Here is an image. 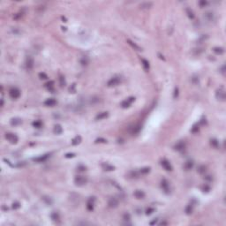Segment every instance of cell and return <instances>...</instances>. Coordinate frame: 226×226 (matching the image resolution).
Returning a JSON list of instances; mask_svg holds the SVG:
<instances>
[{"instance_id": "6da1fadb", "label": "cell", "mask_w": 226, "mask_h": 226, "mask_svg": "<svg viewBox=\"0 0 226 226\" xmlns=\"http://www.w3.org/2000/svg\"><path fill=\"white\" fill-rule=\"evenodd\" d=\"M88 183V178L85 176H76L74 178V184L78 186H82Z\"/></svg>"}, {"instance_id": "7a4b0ae2", "label": "cell", "mask_w": 226, "mask_h": 226, "mask_svg": "<svg viewBox=\"0 0 226 226\" xmlns=\"http://www.w3.org/2000/svg\"><path fill=\"white\" fill-rule=\"evenodd\" d=\"M5 139L12 144H16L19 141V138L16 134H14L13 132H6L5 133Z\"/></svg>"}, {"instance_id": "3957f363", "label": "cell", "mask_w": 226, "mask_h": 226, "mask_svg": "<svg viewBox=\"0 0 226 226\" xmlns=\"http://www.w3.org/2000/svg\"><path fill=\"white\" fill-rule=\"evenodd\" d=\"M121 82V77H118V76H114L112 77L110 81L107 82V86L109 88H112V87H116L119 85V83Z\"/></svg>"}, {"instance_id": "277c9868", "label": "cell", "mask_w": 226, "mask_h": 226, "mask_svg": "<svg viewBox=\"0 0 226 226\" xmlns=\"http://www.w3.org/2000/svg\"><path fill=\"white\" fill-rule=\"evenodd\" d=\"M216 97L217 100L221 102L225 101V90L223 89V87H221L219 89H217L216 92Z\"/></svg>"}, {"instance_id": "5b68a950", "label": "cell", "mask_w": 226, "mask_h": 226, "mask_svg": "<svg viewBox=\"0 0 226 226\" xmlns=\"http://www.w3.org/2000/svg\"><path fill=\"white\" fill-rule=\"evenodd\" d=\"M9 95L12 99L16 100L20 96V90L17 88H12L9 90Z\"/></svg>"}, {"instance_id": "8992f818", "label": "cell", "mask_w": 226, "mask_h": 226, "mask_svg": "<svg viewBox=\"0 0 226 226\" xmlns=\"http://www.w3.org/2000/svg\"><path fill=\"white\" fill-rule=\"evenodd\" d=\"M134 101H135V97H132V96H131V97L127 98L126 100H125V101L122 102H121V107L123 109L129 108V107H130V105L132 104V103Z\"/></svg>"}, {"instance_id": "52a82bcc", "label": "cell", "mask_w": 226, "mask_h": 226, "mask_svg": "<svg viewBox=\"0 0 226 226\" xmlns=\"http://www.w3.org/2000/svg\"><path fill=\"white\" fill-rule=\"evenodd\" d=\"M161 187H162V191L165 193H169L170 192V183L168 182L167 179H163L161 181Z\"/></svg>"}, {"instance_id": "ba28073f", "label": "cell", "mask_w": 226, "mask_h": 226, "mask_svg": "<svg viewBox=\"0 0 226 226\" xmlns=\"http://www.w3.org/2000/svg\"><path fill=\"white\" fill-rule=\"evenodd\" d=\"M94 202H95V197H90L88 200L87 202V209L88 211H93L94 208Z\"/></svg>"}, {"instance_id": "9c48e42d", "label": "cell", "mask_w": 226, "mask_h": 226, "mask_svg": "<svg viewBox=\"0 0 226 226\" xmlns=\"http://www.w3.org/2000/svg\"><path fill=\"white\" fill-rule=\"evenodd\" d=\"M161 165H162V168L165 170V171H172L171 164V162H170L167 159H163V160H162V162H161Z\"/></svg>"}, {"instance_id": "30bf717a", "label": "cell", "mask_w": 226, "mask_h": 226, "mask_svg": "<svg viewBox=\"0 0 226 226\" xmlns=\"http://www.w3.org/2000/svg\"><path fill=\"white\" fill-rule=\"evenodd\" d=\"M185 149H186V142L182 141H180L174 145V149L177 151H183Z\"/></svg>"}, {"instance_id": "8fae6325", "label": "cell", "mask_w": 226, "mask_h": 226, "mask_svg": "<svg viewBox=\"0 0 226 226\" xmlns=\"http://www.w3.org/2000/svg\"><path fill=\"white\" fill-rule=\"evenodd\" d=\"M133 195H134V197L136 199L141 200V199H144L146 194L142 190H136V191L133 192Z\"/></svg>"}, {"instance_id": "7c38bea8", "label": "cell", "mask_w": 226, "mask_h": 226, "mask_svg": "<svg viewBox=\"0 0 226 226\" xmlns=\"http://www.w3.org/2000/svg\"><path fill=\"white\" fill-rule=\"evenodd\" d=\"M108 204L111 208H117L118 206V200L117 198H115V197H112V198L109 200Z\"/></svg>"}, {"instance_id": "4fadbf2b", "label": "cell", "mask_w": 226, "mask_h": 226, "mask_svg": "<svg viewBox=\"0 0 226 226\" xmlns=\"http://www.w3.org/2000/svg\"><path fill=\"white\" fill-rule=\"evenodd\" d=\"M102 168L104 170V171H114L115 170L114 166L111 165V164H110V163H108V162H103V163H102Z\"/></svg>"}, {"instance_id": "5bb4252c", "label": "cell", "mask_w": 226, "mask_h": 226, "mask_svg": "<svg viewBox=\"0 0 226 226\" xmlns=\"http://www.w3.org/2000/svg\"><path fill=\"white\" fill-rule=\"evenodd\" d=\"M204 19L208 21H213L215 20V14L212 12H206L204 13Z\"/></svg>"}, {"instance_id": "9a60e30c", "label": "cell", "mask_w": 226, "mask_h": 226, "mask_svg": "<svg viewBox=\"0 0 226 226\" xmlns=\"http://www.w3.org/2000/svg\"><path fill=\"white\" fill-rule=\"evenodd\" d=\"M34 59L32 58V57H27V60H26V67L28 69V70H31V69H33V67H34Z\"/></svg>"}, {"instance_id": "2e32d148", "label": "cell", "mask_w": 226, "mask_h": 226, "mask_svg": "<svg viewBox=\"0 0 226 226\" xmlns=\"http://www.w3.org/2000/svg\"><path fill=\"white\" fill-rule=\"evenodd\" d=\"M193 165H194V162L192 160H188L185 162V165H184V168L186 171H190L193 168Z\"/></svg>"}, {"instance_id": "e0dca14e", "label": "cell", "mask_w": 226, "mask_h": 226, "mask_svg": "<svg viewBox=\"0 0 226 226\" xmlns=\"http://www.w3.org/2000/svg\"><path fill=\"white\" fill-rule=\"evenodd\" d=\"M56 104H57V101L55 100L54 98H49V99H47L46 101L44 102V105L49 106V107H52V106H54Z\"/></svg>"}, {"instance_id": "ac0fdd59", "label": "cell", "mask_w": 226, "mask_h": 226, "mask_svg": "<svg viewBox=\"0 0 226 226\" xmlns=\"http://www.w3.org/2000/svg\"><path fill=\"white\" fill-rule=\"evenodd\" d=\"M49 156H50V154H46V155H41V156H39V157L34 158V161L38 162H44V161H46V160L49 158Z\"/></svg>"}, {"instance_id": "d6986e66", "label": "cell", "mask_w": 226, "mask_h": 226, "mask_svg": "<svg viewBox=\"0 0 226 226\" xmlns=\"http://www.w3.org/2000/svg\"><path fill=\"white\" fill-rule=\"evenodd\" d=\"M21 123H22V120L19 118H13L10 120V124L12 125H14V126H15V125H20Z\"/></svg>"}, {"instance_id": "ffe728a7", "label": "cell", "mask_w": 226, "mask_h": 226, "mask_svg": "<svg viewBox=\"0 0 226 226\" xmlns=\"http://www.w3.org/2000/svg\"><path fill=\"white\" fill-rule=\"evenodd\" d=\"M108 116H109V113L107 111L101 112V113H99V114L95 117V119H96V120H102V119H104V118H108Z\"/></svg>"}, {"instance_id": "44dd1931", "label": "cell", "mask_w": 226, "mask_h": 226, "mask_svg": "<svg viewBox=\"0 0 226 226\" xmlns=\"http://www.w3.org/2000/svg\"><path fill=\"white\" fill-rule=\"evenodd\" d=\"M53 132L55 134H61L63 132V128L60 125H55L53 128Z\"/></svg>"}, {"instance_id": "7402d4cb", "label": "cell", "mask_w": 226, "mask_h": 226, "mask_svg": "<svg viewBox=\"0 0 226 226\" xmlns=\"http://www.w3.org/2000/svg\"><path fill=\"white\" fill-rule=\"evenodd\" d=\"M141 64H142V66H143V68H144V70L145 71H149V68H150V65H149V62L147 59H145V58H142L141 59Z\"/></svg>"}, {"instance_id": "603a6c76", "label": "cell", "mask_w": 226, "mask_h": 226, "mask_svg": "<svg viewBox=\"0 0 226 226\" xmlns=\"http://www.w3.org/2000/svg\"><path fill=\"white\" fill-rule=\"evenodd\" d=\"M81 141H82V139H81V136H80V135H77V136H75L74 138L72 140V144L73 146H76L78 145V144H80L81 142Z\"/></svg>"}, {"instance_id": "cb8c5ba5", "label": "cell", "mask_w": 226, "mask_h": 226, "mask_svg": "<svg viewBox=\"0 0 226 226\" xmlns=\"http://www.w3.org/2000/svg\"><path fill=\"white\" fill-rule=\"evenodd\" d=\"M45 88H47L49 91H54V81H51L45 84Z\"/></svg>"}, {"instance_id": "d4e9b609", "label": "cell", "mask_w": 226, "mask_h": 226, "mask_svg": "<svg viewBox=\"0 0 226 226\" xmlns=\"http://www.w3.org/2000/svg\"><path fill=\"white\" fill-rule=\"evenodd\" d=\"M193 204L192 203H190L189 205H187L186 208V209H185V212H186V215H191L192 213V211H193Z\"/></svg>"}, {"instance_id": "484cf974", "label": "cell", "mask_w": 226, "mask_h": 226, "mask_svg": "<svg viewBox=\"0 0 226 226\" xmlns=\"http://www.w3.org/2000/svg\"><path fill=\"white\" fill-rule=\"evenodd\" d=\"M153 5V3L152 2H143L140 4V7L141 9H148V8H150Z\"/></svg>"}, {"instance_id": "4316f807", "label": "cell", "mask_w": 226, "mask_h": 226, "mask_svg": "<svg viewBox=\"0 0 226 226\" xmlns=\"http://www.w3.org/2000/svg\"><path fill=\"white\" fill-rule=\"evenodd\" d=\"M127 43L129 44V45H131L134 50H136V51H141V48L140 47L139 45H137V44L135 43H133L132 41H131V40H127Z\"/></svg>"}, {"instance_id": "83f0119b", "label": "cell", "mask_w": 226, "mask_h": 226, "mask_svg": "<svg viewBox=\"0 0 226 226\" xmlns=\"http://www.w3.org/2000/svg\"><path fill=\"white\" fill-rule=\"evenodd\" d=\"M51 219L53 220L55 223H58V222L60 221L59 215H58V213H57V212L52 213V214H51Z\"/></svg>"}, {"instance_id": "f1b7e54d", "label": "cell", "mask_w": 226, "mask_h": 226, "mask_svg": "<svg viewBox=\"0 0 226 226\" xmlns=\"http://www.w3.org/2000/svg\"><path fill=\"white\" fill-rule=\"evenodd\" d=\"M213 51H214L215 53H216V54L222 55L223 52H224V50H223V48L222 47H215L213 49Z\"/></svg>"}, {"instance_id": "f546056e", "label": "cell", "mask_w": 226, "mask_h": 226, "mask_svg": "<svg viewBox=\"0 0 226 226\" xmlns=\"http://www.w3.org/2000/svg\"><path fill=\"white\" fill-rule=\"evenodd\" d=\"M186 14H187V16H188L189 19L193 20L194 17H195V15H194V13H193V12H192L191 9H189V8H186Z\"/></svg>"}, {"instance_id": "4dcf8cb0", "label": "cell", "mask_w": 226, "mask_h": 226, "mask_svg": "<svg viewBox=\"0 0 226 226\" xmlns=\"http://www.w3.org/2000/svg\"><path fill=\"white\" fill-rule=\"evenodd\" d=\"M200 130V124H198V123H196V124H194V125H192V129H191V132H192V133H196V132H198Z\"/></svg>"}, {"instance_id": "1f68e13d", "label": "cell", "mask_w": 226, "mask_h": 226, "mask_svg": "<svg viewBox=\"0 0 226 226\" xmlns=\"http://www.w3.org/2000/svg\"><path fill=\"white\" fill-rule=\"evenodd\" d=\"M207 171V168L205 165H200L198 166V168H197V171L199 172L200 174H204L205 172H206Z\"/></svg>"}, {"instance_id": "d6a6232c", "label": "cell", "mask_w": 226, "mask_h": 226, "mask_svg": "<svg viewBox=\"0 0 226 226\" xmlns=\"http://www.w3.org/2000/svg\"><path fill=\"white\" fill-rule=\"evenodd\" d=\"M210 144L212 145V147L216 148V149H217L219 147V141L216 139H211L210 140Z\"/></svg>"}, {"instance_id": "836d02e7", "label": "cell", "mask_w": 226, "mask_h": 226, "mask_svg": "<svg viewBox=\"0 0 226 226\" xmlns=\"http://www.w3.org/2000/svg\"><path fill=\"white\" fill-rule=\"evenodd\" d=\"M141 125H134V126H132V134H136V133H138L139 132H140V130H141Z\"/></svg>"}, {"instance_id": "e575fe53", "label": "cell", "mask_w": 226, "mask_h": 226, "mask_svg": "<svg viewBox=\"0 0 226 226\" xmlns=\"http://www.w3.org/2000/svg\"><path fill=\"white\" fill-rule=\"evenodd\" d=\"M32 125H33V126L35 127V128H41V127L43 126V123H42V121H40V120H36V121L33 122Z\"/></svg>"}, {"instance_id": "d590c367", "label": "cell", "mask_w": 226, "mask_h": 226, "mask_svg": "<svg viewBox=\"0 0 226 226\" xmlns=\"http://www.w3.org/2000/svg\"><path fill=\"white\" fill-rule=\"evenodd\" d=\"M150 168L149 167H144V168H142V169H141V171H140V172L141 173V174H148V173H149L150 172Z\"/></svg>"}, {"instance_id": "8d00e7d4", "label": "cell", "mask_w": 226, "mask_h": 226, "mask_svg": "<svg viewBox=\"0 0 226 226\" xmlns=\"http://www.w3.org/2000/svg\"><path fill=\"white\" fill-rule=\"evenodd\" d=\"M59 82H60V86H61V87H64V86H65L66 82H65V79H64V76H62V75H60V76H59Z\"/></svg>"}, {"instance_id": "74e56055", "label": "cell", "mask_w": 226, "mask_h": 226, "mask_svg": "<svg viewBox=\"0 0 226 226\" xmlns=\"http://www.w3.org/2000/svg\"><path fill=\"white\" fill-rule=\"evenodd\" d=\"M95 143H107V140L104 138H97L95 140Z\"/></svg>"}, {"instance_id": "f35d334b", "label": "cell", "mask_w": 226, "mask_h": 226, "mask_svg": "<svg viewBox=\"0 0 226 226\" xmlns=\"http://www.w3.org/2000/svg\"><path fill=\"white\" fill-rule=\"evenodd\" d=\"M12 208H13V209H14V210L20 209V202H18V201H16V202H13V205H12Z\"/></svg>"}, {"instance_id": "ab89813d", "label": "cell", "mask_w": 226, "mask_h": 226, "mask_svg": "<svg viewBox=\"0 0 226 226\" xmlns=\"http://www.w3.org/2000/svg\"><path fill=\"white\" fill-rule=\"evenodd\" d=\"M81 64H82V65H87V64H88V57H83V58H81Z\"/></svg>"}, {"instance_id": "60d3db41", "label": "cell", "mask_w": 226, "mask_h": 226, "mask_svg": "<svg viewBox=\"0 0 226 226\" xmlns=\"http://www.w3.org/2000/svg\"><path fill=\"white\" fill-rule=\"evenodd\" d=\"M154 212H155V209H154V208H149V209H147V210H146V215L149 216V215L153 214Z\"/></svg>"}, {"instance_id": "b9f144b4", "label": "cell", "mask_w": 226, "mask_h": 226, "mask_svg": "<svg viewBox=\"0 0 226 226\" xmlns=\"http://www.w3.org/2000/svg\"><path fill=\"white\" fill-rule=\"evenodd\" d=\"M209 4V2L208 1H205V0H202V1H200L199 2V5L200 7H205L206 5Z\"/></svg>"}, {"instance_id": "7bdbcfd3", "label": "cell", "mask_w": 226, "mask_h": 226, "mask_svg": "<svg viewBox=\"0 0 226 226\" xmlns=\"http://www.w3.org/2000/svg\"><path fill=\"white\" fill-rule=\"evenodd\" d=\"M39 77L42 79V80H46L48 79V75L45 73V72H40L39 73Z\"/></svg>"}, {"instance_id": "ee69618b", "label": "cell", "mask_w": 226, "mask_h": 226, "mask_svg": "<svg viewBox=\"0 0 226 226\" xmlns=\"http://www.w3.org/2000/svg\"><path fill=\"white\" fill-rule=\"evenodd\" d=\"M43 200L47 203L48 205H50V204L52 203V200H51V198H49V197H43Z\"/></svg>"}, {"instance_id": "f6af8a7d", "label": "cell", "mask_w": 226, "mask_h": 226, "mask_svg": "<svg viewBox=\"0 0 226 226\" xmlns=\"http://www.w3.org/2000/svg\"><path fill=\"white\" fill-rule=\"evenodd\" d=\"M123 219L125 220V221H129V220L131 219V216H130V214H128V213H125V215L123 216Z\"/></svg>"}, {"instance_id": "bcb514c9", "label": "cell", "mask_w": 226, "mask_h": 226, "mask_svg": "<svg viewBox=\"0 0 226 226\" xmlns=\"http://www.w3.org/2000/svg\"><path fill=\"white\" fill-rule=\"evenodd\" d=\"M64 156H65L66 158H72V157L75 156V154H73V153H67V154H65Z\"/></svg>"}, {"instance_id": "7dc6e473", "label": "cell", "mask_w": 226, "mask_h": 226, "mask_svg": "<svg viewBox=\"0 0 226 226\" xmlns=\"http://www.w3.org/2000/svg\"><path fill=\"white\" fill-rule=\"evenodd\" d=\"M178 95H179V88H176L175 89H174V94H173V97H174V98H177V97H178Z\"/></svg>"}, {"instance_id": "c3c4849f", "label": "cell", "mask_w": 226, "mask_h": 226, "mask_svg": "<svg viewBox=\"0 0 226 226\" xmlns=\"http://www.w3.org/2000/svg\"><path fill=\"white\" fill-rule=\"evenodd\" d=\"M78 170H79L80 171H86V167L83 165H79L78 166Z\"/></svg>"}, {"instance_id": "681fc988", "label": "cell", "mask_w": 226, "mask_h": 226, "mask_svg": "<svg viewBox=\"0 0 226 226\" xmlns=\"http://www.w3.org/2000/svg\"><path fill=\"white\" fill-rule=\"evenodd\" d=\"M202 190H203V192H209V191H210V187H209V186H203Z\"/></svg>"}, {"instance_id": "f907efd6", "label": "cell", "mask_w": 226, "mask_h": 226, "mask_svg": "<svg viewBox=\"0 0 226 226\" xmlns=\"http://www.w3.org/2000/svg\"><path fill=\"white\" fill-rule=\"evenodd\" d=\"M207 124V121H206V118H201L200 119V125H206Z\"/></svg>"}, {"instance_id": "816d5d0a", "label": "cell", "mask_w": 226, "mask_h": 226, "mask_svg": "<svg viewBox=\"0 0 226 226\" xmlns=\"http://www.w3.org/2000/svg\"><path fill=\"white\" fill-rule=\"evenodd\" d=\"M157 221H158V219H155L154 221L150 222V225H154V224H155V223H157Z\"/></svg>"}, {"instance_id": "f5cc1de1", "label": "cell", "mask_w": 226, "mask_h": 226, "mask_svg": "<svg viewBox=\"0 0 226 226\" xmlns=\"http://www.w3.org/2000/svg\"><path fill=\"white\" fill-rule=\"evenodd\" d=\"M224 70H225V65H223L222 68H221V72L223 73V74H224Z\"/></svg>"}, {"instance_id": "db71d44e", "label": "cell", "mask_w": 226, "mask_h": 226, "mask_svg": "<svg viewBox=\"0 0 226 226\" xmlns=\"http://www.w3.org/2000/svg\"><path fill=\"white\" fill-rule=\"evenodd\" d=\"M211 176H207L206 177V179H208V180H209V181H211L212 180V178H210Z\"/></svg>"}, {"instance_id": "11a10c76", "label": "cell", "mask_w": 226, "mask_h": 226, "mask_svg": "<svg viewBox=\"0 0 226 226\" xmlns=\"http://www.w3.org/2000/svg\"><path fill=\"white\" fill-rule=\"evenodd\" d=\"M158 56L160 57V58H161V59H163V60H164V57H163V56H162L161 54H158Z\"/></svg>"}, {"instance_id": "9f6ffc18", "label": "cell", "mask_w": 226, "mask_h": 226, "mask_svg": "<svg viewBox=\"0 0 226 226\" xmlns=\"http://www.w3.org/2000/svg\"><path fill=\"white\" fill-rule=\"evenodd\" d=\"M4 106V99H1V107Z\"/></svg>"}, {"instance_id": "6f0895ef", "label": "cell", "mask_w": 226, "mask_h": 226, "mask_svg": "<svg viewBox=\"0 0 226 226\" xmlns=\"http://www.w3.org/2000/svg\"><path fill=\"white\" fill-rule=\"evenodd\" d=\"M162 224H167V223H166V222H162V223H161V225H162Z\"/></svg>"}, {"instance_id": "680465c9", "label": "cell", "mask_w": 226, "mask_h": 226, "mask_svg": "<svg viewBox=\"0 0 226 226\" xmlns=\"http://www.w3.org/2000/svg\"><path fill=\"white\" fill-rule=\"evenodd\" d=\"M62 20H64V22H66V20H65V18H64V17H62Z\"/></svg>"}]
</instances>
